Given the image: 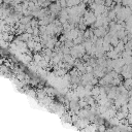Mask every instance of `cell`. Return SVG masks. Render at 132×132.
Masks as SVG:
<instances>
[{
    "label": "cell",
    "mask_w": 132,
    "mask_h": 132,
    "mask_svg": "<svg viewBox=\"0 0 132 132\" xmlns=\"http://www.w3.org/2000/svg\"><path fill=\"white\" fill-rule=\"evenodd\" d=\"M130 9H131V11H132V5H130Z\"/></svg>",
    "instance_id": "6da1fadb"
}]
</instances>
